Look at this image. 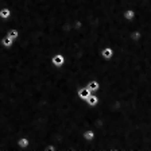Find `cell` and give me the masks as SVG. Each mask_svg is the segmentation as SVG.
<instances>
[{
    "mask_svg": "<svg viewBox=\"0 0 151 151\" xmlns=\"http://www.w3.org/2000/svg\"><path fill=\"white\" fill-rule=\"evenodd\" d=\"M51 62H53V65L55 66V68H62V66L65 65V57H63L62 54H55V55L51 58Z\"/></svg>",
    "mask_w": 151,
    "mask_h": 151,
    "instance_id": "2",
    "label": "cell"
},
{
    "mask_svg": "<svg viewBox=\"0 0 151 151\" xmlns=\"http://www.w3.org/2000/svg\"><path fill=\"white\" fill-rule=\"evenodd\" d=\"M91 94H92V92L89 91L88 86H82V88H78V91H77V97L82 101H86V99H88Z\"/></svg>",
    "mask_w": 151,
    "mask_h": 151,
    "instance_id": "1",
    "label": "cell"
},
{
    "mask_svg": "<svg viewBox=\"0 0 151 151\" xmlns=\"http://www.w3.org/2000/svg\"><path fill=\"white\" fill-rule=\"evenodd\" d=\"M129 37H131L132 42H138L139 39L142 38V32H140V30H136V31L131 32V34H129Z\"/></svg>",
    "mask_w": 151,
    "mask_h": 151,
    "instance_id": "10",
    "label": "cell"
},
{
    "mask_svg": "<svg viewBox=\"0 0 151 151\" xmlns=\"http://www.w3.org/2000/svg\"><path fill=\"white\" fill-rule=\"evenodd\" d=\"M85 103L88 104L89 107L93 108V107H96V105L99 104V97H97V96H93V94H91V96L86 99V101H85Z\"/></svg>",
    "mask_w": 151,
    "mask_h": 151,
    "instance_id": "5",
    "label": "cell"
},
{
    "mask_svg": "<svg viewBox=\"0 0 151 151\" xmlns=\"http://www.w3.org/2000/svg\"><path fill=\"white\" fill-rule=\"evenodd\" d=\"M7 35H8V37H11L12 39H16V38L19 37V32H18V30H9Z\"/></svg>",
    "mask_w": 151,
    "mask_h": 151,
    "instance_id": "12",
    "label": "cell"
},
{
    "mask_svg": "<svg viewBox=\"0 0 151 151\" xmlns=\"http://www.w3.org/2000/svg\"><path fill=\"white\" fill-rule=\"evenodd\" d=\"M12 43H14V39L11 37H8V35H7V37H4L3 39H1V45H3L6 49H9V47L12 46Z\"/></svg>",
    "mask_w": 151,
    "mask_h": 151,
    "instance_id": "6",
    "label": "cell"
},
{
    "mask_svg": "<svg viewBox=\"0 0 151 151\" xmlns=\"http://www.w3.org/2000/svg\"><path fill=\"white\" fill-rule=\"evenodd\" d=\"M18 145L20 146L22 148H27V147H28V145H30V140H28L27 138H22L18 142Z\"/></svg>",
    "mask_w": 151,
    "mask_h": 151,
    "instance_id": "11",
    "label": "cell"
},
{
    "mask_svg": "<svg viewBox=\"0 0 151 151\" xmlns=\"http://www.w3.org/2000/svg\"><path fill=\"white\" fill-rule=\"evenodd\" d=\"M101 57H103V60H105V61H108V60H111L113 57V54H115V51H113V49L112 47H104L103 50H101Z\"/></svg>",
    "mask_w": 151,
    "mask_h": 151,
    "instance_id": "3",
    "label": "cell"
},
{
    "mask_svg": "<svg viewBox=\"0 0 151 151\" xmlns=\"http://www.w3.org/2000/svg\"><path fill=\"white\" fill-rule=\"evenodd\" d=\"M9 16H11V9L9 8H3V9H0V18L1 19H8Z\"/></svg>",
    "mask_w": 151,
    "mask_h": 151,
    "instance_id": "9",
    "label": "cell"
},
{
    "mask_svg": "<svg viewBox=\"0 0 151 151\" xmlns=\"http://www.w3.org/2000/svg\"><path fill=\"white\" fill-rule=\"evenodd\" d=\"M84 138L86 139V140L92 142L94 138H96V132H94L93 129H86V131L84 132Z\"/></svg>",
    "mask_w": 151,
    "mask_h": 151,
    "instance_id": "8",
    "label": "cell"
},
{
    "mask_svg": "<svg viewBox=\"0 0 151 151\" xmlns=\"http://www.w3.org/2000/svg\"><path fill=\"white\" fill-rule=\"evenodd\" d=\"M135 16H136L135 9H126V12H124V19L126 20H134Z\"/></svg>",
    "mask_w": 151,
    "mask_h": 151,
    "instance_id": "7",
    "label": "cell"
},
{
    "mask_svg": "<svg viewBox=\"0 0 151 151\" xmlns=\"http://www.w3.org/2000/svg\"><path fill=\"white\" fill-rule=\"evenodd\" d=\"M89 88V91L91 92H97L99 89H100V84H99L97 80H91V81L88 82V85H86Z\"/></svg>",
    "mask_w": 151,
    "mask_h": 151,
    "instance_id": "4",
    "label": "cell"
}]
</instances>
